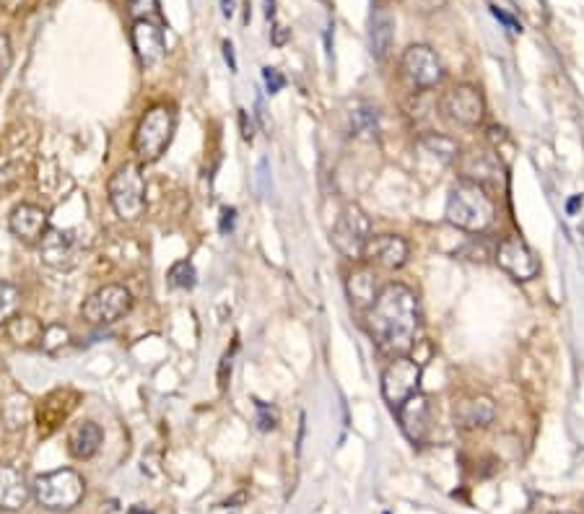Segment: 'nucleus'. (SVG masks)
I'll list each match as a JSON object with an SVG mask.
<instances>
[{
	"label": "nucleus",
	"instance_id": "f257e3e1",
	"mask_svg": "<svg viewBox=\"0 0 584 514\" xmlns=\"http://www.w3.org/2000/svg\"><path fill=\"white\" fill-rule=\"evenodd\" d=\"M366 328L382 354H408L416 343L418 328H421L418 296L405 283L385 286L366 312Z\"/></svg>",
	"mask_w": 584,
	"mask_h": 514
},
{
	"label": "nucleus",
	"instance_id": "f03ea898",
	"mask_svg": "<svg viewBox=\"0 0 584 514\" xmlns=\"http://www.w3.org/2000/svg\"><path fill=\"white\" fill-rule=\"evenodd\" d=\"M447 221L463 232H486L488 226L496 221V206L486 187L475 182L460 180L452 185L450 198H447Z\"/></svg>",
	"mask_w": 584,
	"mask_h": 514
},
{
	"label": "nucleus",
	"instance_id": "7ed1b4c3",
	"mask_svg": "<svg viewBox=\"0 0 584 514\" xmlns=\"http://www.w3.org/2000/svg\"><path fill=\"white\" fill-rule=\"evenodd\" d=\"M174 128H177V115L172 107L156 104V107L146 110L133 135V151L138 161H143V164L159 161L172 143Z\"/></svg>",
	"mask_w": 584,
	"mask_h": 514
},
{
	"label": "nucleus",
	"instance_id": "20e7f679",
	"mask_svg": "<svg viewBox=\"0 0 584 514\" xmlns=\"http://www.w3.org/2000/svg\"><path fill=\"white\" fill-rule=\"evenodd\" d=\"M32 494L39 507L50 509V512H68V509H76L84 499L86 481L81 473L71 468L52 470V473L34 478Z\"/></svg>",
	"mask_w": 584,
	"mask_h": 514
},
{
	"label": "nucleus",
	"instance_id": "39448f33",
	"mask_svg": "<svg viewBox=\"0 0 584 514\" xmlns=\"http://www.w3.org/2000/svg\"><path fill=\"white\" fill-rule=\"evenodd\" d=\"M107 195L122 221H138L146 211V177L138 164H122L107 182Z\"/></svg>",
	"mask_w": 584,
	"mask_h": 514
},
{
	"label": "nucleus",
	"instance_id": "423d86ee",
	"mask_svg": "<svg viewBox=\"0 0 584 514\" xmlns=\"http://www.w3.org/2000/svg\"><path fill=\"white\" fill-rule=\"evenodd\" d=\"M421 390V364L411 356H392L382 372V398L392 411H398L408 398Z\"/></svg>",
	"mask_w": 584,
	"mask_h": 514
},
{
	"label": "nucleus",
	"instance_id": "0eeeda50",
	"mask_svg": "<svg viewBox=\"0 0 584 514\" xmlns=\"http://www.w3.org/2000/svg\"><path fill=\"white\" fill-rule=\"evenodd\" d=\"M439 112L457 128H478L483 123V115H486V102H483V94L475 86L460 84L444 91L442 99H439Z\"/></svg>",
	"mask_w": 584,
	"mask_h": 514
},
{
	"label": "nucleus",
	"instance_id": "6e6552de",
	"mask_svg": "<svg viewBox=\"0 0 584 514\" xmlns=\"http://www.w3.org/2000/svg\"><path fill=\"white\" fill-rule=\"evenodd\" d=\"M130 309H133V294L120 283H110L86 299L81 315L91 325H112L128 315Z\"/></svg>",
	"mask_w": 584,
	"mask_h": 514
},
{
	"label": "nucleus",
	"instance_id": "1a4fd4ad",
	"mask_svg": "<svg viewBox=\"0 0 584 514\" xmlns=\"http://www.w3.org/2000/svg\"><path fill=\"white\" fill-rule=\"evenodd\" d=\"M372 237V221L361 208L351 206L333 226V245L348 260H364V247Z\"/></svg>",
	"mask_w": 584,
	"mask_h": 514
},
{
	"label": "nucleus",
	"instance_id": "9d476101",
	"mask_svg": "<svg viewBox=\"0 0 584 514\" xmlns=\"http://www.w3.org/2000/svg\"><path fill=\"white\" fill-rule=\"evenodd\" d=\"M400 71L405 81L418 91H429L442 84L444 65L429 45H411L400 58Z\"/></svg>",
	"mask_w": 584,
	"mask_h": 514
},
{
	"label": "nucleus",
	"instance_id": "9b49d317",
	"mask_svg": "<svg viewBox=\"0 0 584 514\" xmlns=\"http://www.w3.org/2000/svg\"><path fill=\"white\" fill-rule=\"evenodd\" d=\"M81 252H84V237L76 229H47L45 237L39 239V255L50 268H73Z\"/></svg>",
	"mask_w": 584,
	"mask_h": 514
},
{
	"label": "nucleus",
	"instance_id": "f8f14e48",
	"mask_svg": "<svg viewBox=\"0 0 584 514\" xmlns=\"http://www.w3.org/2000/svg\"><path fill=\"white\" fill-rule=\"evenodd\" d=\"M496 263L499 268H504L509 276H514L517 281H533L540 273V260L530 247H527L525 239L520 237H504L496 247Z\"/></svg>",
	"mask_w": 584,
	"mask_h": 514
},
{
	"label": "nucleus",
	"instance_id": "ddd939ff",
	"mask_svg": "<svg viewBox=\"0 0 584 514\" xmlns=\"http://www.w3.org/2000/svg\"><path fill=\"white\" fill-rule=\"evenodd\" d=\"M130 42H133L135 58L141 63V68H154L161 63V58L167 55V39H164V29L154 24L151 19L133 21L130 29Z\"/></svg>",
	"mask_w": 584,
	"mask_h": 514
},
{
	"label": "nucleus",
	"instance_id": "4468645a",
	"mask_svg": "<svg viewBox=\"0 0 584 514\" xmlns=\"http://www.w3.org/2000/svg\"><path fill=\"white\" fill-rule=\"evenodd\" d=\"M8 226H11L13 237L21 239L24 245H34L50 229V213L42 206H34V203H21L11 211Z\"/></svg>",
	"mask_w": 584,
	"mask_h": 514
},
{
	"label": "nucleus",
	"instance_id": "2eb2a0df",
	"mask_svg": "<svg viewBox=\"0 0 584 514\" xmlns=\"http://www.w3.org/2000/svg\"><path fill=\"white\" fill-rule=\"evenodd\" d=\"M398 421L403 434L408 437V442L413 444H424L426 437H429L431 429V405L426 395L416 392L413 398L405 400L398 408Z\"/></svg>",
	"mask_w": 584,
	"mask_h": 514
},
{
	"label": "nucleus",
	"instance_id": "dca6fc26",
	"mask_svg": "<svg viewBox=\"0 0 584 514\" xmlns=\"http://www.w3.org/2000/svg\"><path fill=\"white\" fill-rule=\"evenodd\" d=\"M408 255H411V247L398 234H382V237H369L364 247V257L369 263L379 265V268L395 270L403 268L408 263Z\"/></svg>",
	"mask_w": 584,
	"mask_h": 514
},
{
	"label": "nucleus",
	"instance_id": "f3484780",
	"mask_svg": "<svg viewBox=\"0 0 584 514\" xmlns=\"http://www.w3.org/2000/svg\"><path fill=\"white\" fill-rule=\"evenodd\" d=\"M32 499V486L26 481L24 470L16 465L0 463V509L19 512Z\"/></svg>",
	"mask_w": 584,
	"mask_h": 514
},
{
	"label": "nucleus",
	"instance_id": "a211bd4d",
	"mask_svg": "<svg viewBox=\"0 0 584 514\" xmlns=\"http://www.w3.org/2000/svg\"><path fill=\"white\" fill-rule=\"evenodd\" d=\"M460 172L468 182H475V185H499L501 174H504V167H501L499 156L494 151H470L460 159Z\"/></svg>",
	"mask_w": 584,
	"mask_h": 514
},
{
	"label": "nucleus",
	"instance_id": "6ab92c4d",
	"mask_svg": "<svg viewBox=\"0 0 584 514\" xmlns=\"http://www.w3.org/2000/svg\"><path fill=\"white\" fill-rule=\"evenodd\" d=\"M496 418V403L488 395H473L455 405V424L465 431L486 429Z\"/></svg>",
	"mask_w": 584,
	"mask_h": 514
},
{
	"label": "nucleus",
	"instance_id": "aec40b11",
	"mask_svg": "<svg viewBox=\"0 0 584 514\" xmlns=\"http://www.w3.org/2000/svg\"><path fill=\"white\" fill-rule=\"evenodd\" d=\"M369 42H372V55L377 60H385L395 45V16L385 6H377L372 11Z\"/></svg>",
	"mask_w": 584,
	"mask_h": 514
},
{
	"label": "nucleus",
	"instance_id": "412c9836",
	"mask_svg": "<svg viewBox=\"0 0 584 514\" xmlns=\"http://www.w3.org/2000/svg\"><path fill=\"white\" fill-rule=\"evenodd\" d=\"M104 431L102 426L94 424V421H81L71 429L68 434V452H71L76 460H89V457L97 455L102 450Z\"/></svg>",
	"mask_w": 584,
	"mask_h": 514
},
{
	"label": "nucleus",
	"instance_id": "4be33fe9",
	"mask_svg": "<svg viewBox=\"0 0 584 514\" xmlns=\"http://www.w3.org/2000/svg\"><path fill=\"white\" fill-rule=\"evenodd\" d=\"M348 296L356 307H372L377 299V276L369 265H361L348 276Z\"/></svg>",
	"mask_w": 584,
	"mask_h": 514
},
{
	"label": "nucleus",
	"instance_id": "5701e85b",
	"mask_svg": "<svg viewBox=\"0 0 584 514\" xmlns=\"http://www.w3.org/2000/svg\"><path fill=\"white\" fill-rule=\"evenodd\" d=\"M42 330L45 325L37 317H13L8 322V338L21 348H34L42 343Z\"/></svg>",
	"mask_w": 584,
	"mask_h": 514
},
{
	"label": "nucleus",
	"instance_id": "b1692460",
	"mask_svg": "<svg viewBox=\"0 0 584 514\" xmlns=\"http://www.w3.org/2000/svg\"><path fill=\"white\" fill-rule=\"evenodd\" d=\"M21 307V289L13 286L8 281H0V325H8V322L16 317Z\"/></svg>",
	"mask_w": 584,
	"mask_h": 514
},
{
	"label": "nucleus",
	"instance_id": "393cba45",
	"mask_svg": "<svg viewBox=\"0 0 584 514\" xmlns=\"http://www.w3.org/2000/svg\"><path fill=\"white\" fill-rule=\"evenodd\" d=\"M71 343V333H68V328H65L63 322H50V325H45V330H42V343H39V348L45 351V354H58L60 348H65Z\"/></svg>",
	"mask_w": 584,
	"mask_h": 514
},
{
	"label": "nucleus",
	"instance_id": "a878e982",
	"mask_svg": "<svg viewBox=\"0 0 584 514\" xmlns=\"http://www.w3.org/2000/svg\"><path fill=\"white\" fill-rule=\"evenodd\" d=\"M421 146L429 151V154L439 156L442 161H452L457 159V143L452 141V138H447V135H439V133H426L421 135Z\"/></svg>",
	"mask_w": 584,
	"mask_h": 514
},
{
	"label": "nucleus",
	"instance_id": "bb28decb",
	"mask_svg": "<svg viewBox=\"0 0 584 514\" xmlns=\"http://www.w3.org/2000/svg\"><path fill=\"white\" fill-rule=\"evenodd\" d=\"M167 281L172 289H182V291L195 289V283H198L195 265L190 263V260H180V263H174L167 273Z\"/></svg>",
	"mask_w": 584,
	"mask_h": 514
},
{
	"label": "nucleus",
	"instance_id": "cd10ccee",
	"mask_svg": "<svg viewBox=\"0 0 584 514\" xmlns=\"http://www.w3.org/2000/svg\"><path fill=\"white\" fill-rule=\"evenodd\" d=\"M353 130H356V135L374 138L377 135V115L372 110L353 112Z\"/></svg>",
	"mask_w": 584,
	"mask_h": 514
},
{
	"label": "nucleus",
	"instance_id": "c85d7f7f",
	"mask_svg": "<svg viewBox=\"0 0 584 514\" xmlns=\"http://www.w3.org/2000/svg\"><path fill=\"white\" fill-rule=\"evenodd\" d=\"M255 408H257V418L255 424L260 431H273L278 426V411L273 408V405L263 403V400H255Z\"/></svg>",
	"mask_w": 584,
	"mask_h": 514
},
{
	"label": "nucleus",
	"instance_id": "c756f323",
	"mask_svg": "<svg viewBox=\"0 0 584 514\" xmlns=\"http://www.w3.org/2000/svg\"><path fill=\"white\" fill-rule=\"evenodd\" d=\"M128 11L135 21L159 16V0H128Z\"/></svg>",
	"mask_w": 584,
	"mask_h": 514
},
{
	"label": "nucleus",
	"instance_id": "7c9ffc66",
	"mask_svg": "<svg viewBox=\"0 0 584 514\" xmlns=\"http://www.w3.org/2000/svg\"><path fill=\"white\" fill-rule=\"evenodd\" d=\"M19 182V167L11 161H0V193H8Z\"/></svg>",
	"mask_w": 584,
	"mask_h": 514
},
{
	"label": "nucleus",
	"instance_id": "2f4dec72",
	"mask_svg": "<svg viewBox=\"0 0 584 514\" xmlns=\"http://www.w3.org/2000/svg\"><path fill=\"white\" fill-rule=\"evenodd\" d=\"M263 81H265V89H268V94H278V91L286 86V78H283L281 73L276 71V68H263Z\"/></svg>",
	"mask_w": 584,
	"mask_h": 514
},
{
	"label": "nucleus",
	"instance_id": "473e14b6",
	"mask_svg": "<svg viewBox=\"0 0 584 514\" xmlns=\"http://www.w3.org/2000/svg\"><path fill=\"white\" fill-rule=\"evenodd\" d=\"M11 60H13L11 42H8L6 34H0V78L8 73V68H11Z\"/></svg>",
	"mask_w": 584,
	"mask_h": 514
},
{
	"label": "nucleus",
	"instance_id": "72a5a7b5",
	"mask_svg": "<svg viewBox=\"0 0 584 514\" xmlns=\"http://www.w3.org/2000/svg\"><path fill=\"white\" fill-rule=\"evenodd\" d=\"M234 224H237V208H224V211H221L219 232H221V234L234 232Z\"/></svg>",
	"mask_w": 584,
	"mask_h": 514
},
{
	"label": "nucleus",
	"instance_id": "f704fd0d",
	"mask_svg": "<svg viewBox=\"0 0 584 514\" xmlns=\"http://www.w3.org/2000/svg\"><path fill=\"white\" fill-rule=\"evenodd\" d=\"M239 128H242L244 141H252V138H255V128H252L250 112L247 110H239Z\"/></svg>",
	"mask_w": 584,
	"mask_h": 514
},
{
	"label": "nucleus",
	"instance_id": "c9c22d12",
	"mask_svg": "<svg viewBox=\"0 0 584 514\" xmlns=\"http://www.w3.org/2000/svg\"><path fill=\"white\" fill-rule=\"evenodd\" d=\"M491 13H494L496 19H499V21H501V24L507 26V29H512V32H522V26H520V24H517V21H514V19H512V16H507V13L501 11V8L491 6Z\"/></svg>",
	"mask_w": 584,
	"mask_h": 514
},
{
	"label": "nucleus",
	"instance_id": "e433bc0d",
	"mask_svg": "<svg viewBox=\"0 0 584 514\" xmlns=\"http://www.w3.org/2000/svg\"><path fill=\"white\" fill-rule=\"evenodd\" d=\"M0 3H3V8H6L8 13H21L32 6L34 0H0Z\"/></svg>",
	"mask_w": 584,
	"mask_h": 514
},
{
	"label": "nucleus",
	"instance_id": "4c0bfd02",
	"mask_svg": "<svg viewBox=\"0 0 584 514\" xmlns=\"http://www.w3.org/2000/svg\"><path fill=\"white\" fill-rule=\"evenodd\" d=\"M291 37V32L286 29V26H276V32H273V45L276 47H281V45H286V39Z\"/></svg>",
	"mask_w": 584,
	"mask_h": 514
},
{
	"label": "nucleus",
	"instance_id": "58836bf2",
	"mask_svg": "<svg viewBox=\"0 0 584 514\" xmlns=\"http://www.w3.org/2000/svg\"><path fill=\"white\" fill-rule=\"evenodd\" d=\"M224 58H226V63H229V71H237V60H234L232 42H224Z\"/></svg>",
	"mask_w": 584,
	"mask_h": 514
},
{
	"label": "nucleus",
	"instance_id": "ea45409f",
	"mask_svg": "<svg viewBox=\"0 0 584 514\" xmlns=\"http://www.w3.org/2000/svg\"><path fill=\"white\" fill-rule=\"evenodd\" d=\"M579 206H582V195H574V198L566 203V213H569V216H574Z\"/></svg>",
	"mask_w": 584,
	"mask_h": 514
},
{
	"label": "nucleus",
	"instance_id": "a19ab883",
	"mask_svg": "<svg viewBox=\"0 0 584 514\" xmlns=\"http://www.w3.org/2000/svg\"><path fill=\"white\" fill-rule=\"evenodd\" d=\"M221 13H224L226 19H232V16H234V0H221Z\"/></svg>",
	"mask_w": 584,
	"mask_h": 514
},
{
	"label": "nucleus",
	"instance_id": "79ce46f5",
	"mask_svg": "<svg viewBox=\"0 0 584 514\" xmlns=\"http://www.w3.org/2000/svg\"><path fill=\"white\" fill-rule=\"evenodd\" d=\"M260 182H263V193L268 190V161H260Z\"/></svg>",
	"mask_w": 584,
	"mask_h": 514
},
{
	"label": "nucleus",
	"instance_id": "37998d69",
	"mask_svg": "<svg viewBox=\"0 0 584 514\" xmlns=\"http://www.w3.org/2000/svg\"><path fill=\"white\" fill-rule=\"evenodd\" d=\"M128 514H154V512H151V509H146V507H141V504H135V507L128 509Z\"/></svg>",
	"mask_w": 584,
	"mask_h": 514
},
{
	"label": "nucleus",
	"instance_id": "c03bdc74",
	"mask_svg": "<svg viewBox=\"0 0 584 514\" xmlns=\"http://www.w3.org/2000/svg\"><path fill=\"white\" fill-rule=\"evenodd\" d=\"M582 507H584V499H582Z\"/></svg>",
	"mask_w": 584,
	"mask_h": 514
},
{
	"label": "nucleus",
	"instance_id": "a18cd8bd",
	"mask_svg": "<svg viewBox=\"0 0 584 514\" xmlns=\"http://www.w3.org/2000/svg\"><path fill=\"white\" fill-rule=\"evenodd\" d=\"M564 514H569V512H564Z\"/></svg>",
	"mask_w": 584,
	"mask_h": 514
}]
</instances>
